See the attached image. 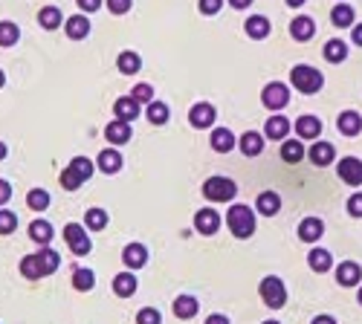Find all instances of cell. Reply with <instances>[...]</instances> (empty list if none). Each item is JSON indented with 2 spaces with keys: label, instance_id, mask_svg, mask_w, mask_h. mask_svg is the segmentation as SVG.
Instances as JSON below:
<instances>
[{
  "label": "cell",
  "instance_id": "obj_1",
  "mask_svg": "<svg viewBox=\"0 0 362 324\" xmlns=\"http://www.w3.org/2000/svg\"><path fill=\"white\" fill-rule=\"evenodd\" d=\"M226 226L232 229V235L235 237H252V232H255V215H252V208H246V206H232L226 212Z\"/></svg>",
  "mask_w": 362,
  "mask_h": 324
},
{
  "label": "cell",
  "instance_id": "obj_2",
  "mask_svg": "<svg viewBox=\"0 0 362 324\" xmlns=\"http://www.w3.org/2000/svg\"><path fill=\"white\" fill-rule=\"evenodd\" d=\"M290 81H293V87L299 90V93H319L322 90V84H325V78H322V73L319 70H313V67H307V64H299V67H293L290 70Z\"/></svg>",
  "mask_w": 362,
  "mask_h": 324
},
{
  "label": "cell",
  "instance_id": "obj_3",
  "mask_svg": "<svg viewBox=\"0 0 362 324\" xmlns=\"http://www.w3.org/2000/svg\"><path fill=\"white\" fill-rule=\"evenodd\" d=\"M238 194V186L229 177H209L203 183V197L212 203H229Z\"/></svg>",
  "mask_w": 362,
  "mask_h": 324
},
{
  "label": "cell",
  "instance_id": "obj_4",
  "mask_svg": "<svg viewBox=\"0 0 362 324\" xmlns=\"http://www.w3.org/2000/svg\"><path fill=\"white\" fill-rule=\"evenodd\" d=\"M258 293H261V298H264V304H267V307H273V310H278V307H284V301H287V289H284L282 278H275V275H270V278L261 281Z\"/></svg>",
  "mask_w": 362,
  "mask_h": 324
},
{
  "label": "cell",
  "instance_id": "obj_5",
  "mask_svg": "<svg viewBox=\"0 0 362 324\" xmlns=\"http://www.w3.org/2000/svg\"><path fill=\"white\" fill-rule=\"evenodd\" d=\"M261 102H264L267 110H282V107L290 102L287 84H282V81H273V84H267L264 93H261Z\"/></svg>",
  "mask_w": 362,
  "mask_h": 324
},
{
  "label": "cell",
  "instance_id": "obj_6",
  "mask_svg": "<svg viewBox=\"0 0 362 324\" xmlns=\"http://www.w3.org/2000/svg\"><path fill=\"white\" fill-rule=\"evenodd\" d=\"M64 240L70 243L73 255H87L90 252V237H87V232L81 229L78 223H67V226H64Z\"/></svg>",
  "mask_w": 362,
  "mask_h": 324
},
{
  "label": "cell",
  "instance_id": "obj_7",
  "mask_svg": "<svg viewBox=\"0 0 362 324\" xmlns=\"http://www.w3.org/2000/svg\"><path fill=\"white\" fill-rule=\"evenodd\" d=\"M339 180L348 186H362V162L356 156L339 159Z\"/></svg>",
  "mask_w": 362,
  "mask_h": 324
},
{
  "label": "cell",
  "instance_id": "obj_8",
  "mask_svg": "<svg viewBox=\"0 0 362 324\" xmlns=\"http://www.w3.org/2000/svg\"><path fill=\"white\" fill-rule=\"evenodd\" d=\"M218 226H221V215L215 208H200V212L194 215V229L200 235H215Z\"/></svg>",
  "mask_w": 362,
  "mask_h": 324
},
{
  "label": "cell",
  "instance_id": "obj_9",
  "mask_svg": "<svg viewBox=\"0 0 362 324\" xmlns=\"http://www.w3.org/2000/svg\"><path fill=\"white\" fill-rule=\"evenodd\" d=\"M255 208L264 217H275L278 212H282V197H278L275 191H261L258 200H255Z\"/></svg>",
  "mask_w": 362,
  "mask_h": 324
},
{
  "label": "cell",
  "instance_id": "obj_10",
  "mask_svg": "<svg viewBox=\"0 0 362 324\" xmlns=\"http://www.w3.org/2000/svg\"><path fill=\"white\" fill-rule=\"evenodd\" d=\"M189 122H191L194 127H212V125H215V107L206 105V102L194 105L191 113H189Z\"/></svg>",
  "mask_w": 362,
  "mask_h": 324
},
{
  "label": "cell",
  "instance_id": "obj_11",
  "mask_svg": "<svg viewBox=\"0 0 362 324\" xmlns=\"http://www.w3.org/2000/svg\"><path fill=\"white\" fill-rule=\"evenodd\" d=\"M322 235H325V223H322L319 217H304V220L299 223V237H302L304 243H316Z\"/></svg>",
  "mask_w": 362,
  "mask_h": 324
},
{
  "label": "cell",
  "instance_id": "obj_12",
  "mask_svg": "<svg viewBox=\"0 0 362 324\" xmlns=\"http://www.w3.org/2000/svg\"><path fill=\"white\" fill-rule=\"evenodd\" d=\"M336 127H339V134H345V136H356L362 131V116H359V113H354V110H345V113H339Z\"/></svg>",
  "mask_w": 362,
  "mask_h": 324
},
{
  "label": "cell",
  "instance_id": "obj_13",
  "mask_svg": "<svg viewBox=\"0 0 362 324\" xmlns=\"http://www.w3.org/2000/svg\"><path fill=\"white\" fill-rule=\"evenodd\" d=\"M113 113H117V119H122V122H134L139 116V102L134 96H125V99L113 105Z\"/></svg>",
  "mask_w": 362,
  "mask_h": 324
},
{
  "label": "cell",
  "instance_id": "obj_14",
  "mask_svg": "<svg viewBox=\"0 0 362 324\" xmlns=\"http://www.w3.org/2000/svg\"><path fill=\"white\" fill-rule=\"evenodd\" d=\"M295 134H299L302 139H319L322 122L316 116H299V119H295Z\"/></svg>",
  "mask_w": 362,
  "mask_h": 324
},
{
  "label": "cell",
  "instance_id": "obj_15",
  "mask_svg": "<svg viewBox=\"0 0 362 324\" xmlns=\"http://www.w3.org/2000/svg\"><path fill=\"white\" fill-rule=\"evenodd\" d=\"M122 261L130 269H139V267L148 264V249L142 246V243H130V246H125V252H122Z\"/></svg>",
  "mask_w": 362,
  "mask_h": 324
},
{
  "label": "cell",
  "instance_id": "obj_16",
  "mask_svg": "<svg viewBox=\"0 0 362 324\" xmlns=\"http://www.w3.org/2000/svg\"><path fill=\"white\" fill-rule=\"evenodd\" d=\"M359 278H362V269H359V264H354V261H345V264H339V269H336V281H339L342 287H356V284H359Z\"/></svg>",
  "mask_w": 362,
  "mask_h": 324
},
{
  "label": "cell",
  "instance_id": "obj_17",
  "mask_svg": "<svg viewBox=\"0 0 362 324\" xmlns=\"http://www.w3.org/2000/svg\"><path fill=\"white\" fill-rule=\"evenodd\" d=\"M307 156H310V162H313V165H319V168L331 165V162H334V145H327V142H313V148L307 151Z\"/></svg>",
  "mask_w": 362,
  "mask_h": 324
},
{
  "label": "cell",
  "instance_id": "obj_18",
  "mask_svg": "<svg viewBox=\"0 0 362 324\" xmlns=\"http://www.w3.org/2000/svg\"><path fill=\"white\" fill-rule=\"evenodd\" d=\"M105 136H107V142H113V145L130 142V122H122V119L110 122V125L105 127Z\"/></svg>",
  "mask_w": 362,
  "mask_h": 324
},
{
  "label": "cell",
  "instance_id": "obj_19",
  "mask_svg": "<svg viewBox=\"0 0 362 324\" xmlns=\"http://www.w3.org/2000/svg\"><path fill=\"white\" fill-rule=\"evenodd\" d=\"M313 32H316V24L307 18V15H302V18H293V24H290V35L295 38V41H310L313 38Z\"/></svg>",
  "mask_w": 362,
  "mask_h": 324
},
{
  "label": "cell",
  "instance_id": "obj_20",
  "mask_svg": "<svg viewBox=\"0 0 362 324\" xmlns=\"http://www.w3.org/2000/svg\"><path fill=\"white\" fill-rule=\"evenodd\" d=\"M64 29H67V35H70L73 41H81V38L90 35V21L85 18V15H73V18L64 24Z\"/></svg>",
  "mask_w": 362,
  "mask_h": 324
},
{
  "label": "cell",
  "instance_id": "obj_21",
  "mask_svg": "<svg viewBox=\"0 0 362 324\" xmlns=\"http://www.w3.org/2000/svg\"><path fill=\"white\" fill-rule=\"evenodd\" d=\"M113 293L122 296V298H130L137 293V278L130 272H119L117 278H113Z\"/></svg>",
  "mask_w": 362,
  "mask_h": 324
},
{
  "label": "cell",
  "instance_id": "obj_22",
  "mask_svg": "<svg viewBox=\"0 0 362 324\" xmlns=\"http://www.w3.org/2000/svg\"><path fill=\"white\" fill-rule=\"evenodd\" d=\"M238 145H241L243 156H258L261 151H264V136L255 134V131H250V134H243V136H241Z\"/></svg>",
  "mask_w": 362,
  "mask_h": 324
},
{
  "label": "cell",
  "instance_id": "obj_23",
  "mask_svg": "<svg viewBox=\"0 0 362 324\" xmlns=\"http://www.w3.org/2000/svg\"><path fill=\"white\" fill-rule=\"evenodd\" d=\"M98 168H102L105 174H117L122 168V154L119 151H113V148H105L102 154H98Z\"/></svg>",
  "mask_w": 362,
  "mask_h": 324
},
{
  "label": "cell",
  "instance_id": "obj_24",
  "mask_svg": "<svg viewBox=\"0 0 362 324\" xmlns=\"http://www.w3.org/2000/svg\"><path fill=\"white\" fill-rule=\"evenodd\" d=\"M212 148L218 154H229L235 148V136L232 131H226V127H218V131H212Z\"/></svg>",
  "mask_w": 362,
  "mask_h": 324
},
{
  "label": "cell",
  "instance_id": "obj_25",
  "mask_svg": "<svg viewBox=\"0 0 362 324\" xmlns=\"http://www.w3.org/2000/svg\"><path fill=\"white\" fill-rule=\"evenodd\" d=\"M307 264H310V269H313V272H327L334 267V258H331V252H327V249H313L307 255Z\"/></svg>",
  "mask_w": 362,
  "mask_h": 324
},
{
  "label": "cell",
  "instance_id": "obj_26",
  "mask_svg": "<svg viewBox=\"0 0 362 324\" xmlns=\"http://www.w3.org/2000/svg\"><path fill=\"white\" fill-rule=\"evenodd\" d=\"M246 35L261 41V38H267L270 35V21L267 18H261V15H252L250 21H246Z\"/></svg>",
  "mask_w": 362,
  "mask_h": 324
},
{
  "label": "cell",
  "instance_id": "obj_27",
  "mask_svg": "<svg viewBox=\"0 0 362 324\" xmlns=\"http://www.w3.org/2000/svg\"><path fill=\"white\" fill-rule=\"evenodd\" d=\"M53 235L55 232H53V226H49L46 220H35V223L29 226V237L35 240V243H41V246H46V243L53 240Z\"/></svg>",
  "mask_w": 362,
  "mask_h": 324
},
{
  "label": "cell",
  "instance_id": "obj_28",
  "mask_svg": "<svg viewBox=\"0 0 362 324\" xmlns=\"http://www.w3.org/2000/svg\"><path fill=\"white\" fill-rule=\"evenodd\" d=\"M287 131H290V122H287L284 116H270V119H267V127H264L267 139H284Z\"/></svg>",
  "mask_w": 362,
  "mask_h": 324
},
{
  "label": "cell",
  "instance_id": "obj_29",
  "mask_svg": "<svg viewBox=\"0 0 362 324\" xmlns=\"http://www.w3.org/2000/svg\"><path fill=\"white\" fill-rule=\"evenodd\" d=\"M61 21H64V18H61V9H55V6H44L41 15H38V24H41L44 29H49V32L58 29Z\"/></svg>",
  "mask_w": 362,
  "mask_h": 324
},
{
  "label": "cell",
  "instance_id": "obj_30",
  "mask_svg": "<svg viewBox=\"0 0 362 324\" xmlns=\"http://www.w3.org/2000/svg\"><path fill=\"white\" fill-rule=\"evenodd\" d=\"M117 67H119V73H125V75H134V73H139V67H142V58H139L137 53H122V55L117 58Z\"/></svg>",
  "mask_w": 362,
  "mask_h": 324
},
{
  "label": "cell",
  "instance_id": "obj_31",
  "mask_svg": "<svg viewBox=\"0 0 362 324\" xmlns=\"http://www.w3.org/2000/svg\"><path fill=\"white\" fill-rule=\"evenodd\" d=\"M325 58L331 64L345 61V58H348V44H345V41H327L325 44Z\"/></svg>",
  "mask_w": 362,
  "mask_h": 324
},
{
  "label": "cell",
  "instance_id": "obj_32",
  "mask_svg": "<svg viewBox=\"0 0 362 324\" xmlns=\"http://www.w3.org/2000/svg\"><path fill=\"white\" fill-rule=\"evenodd\" d=\"M331 21H334V26H339V29H345V26H354V9H351V6H345V3L334 6V12H331Z\"/></svg>",
  "mask_w": 362,
  "mask_h": 324
},
{
  "label": "cell",
  "instance_id": "obj_33",
  "mask_svg": "<svg viewBox=\"0 0 362 324\" xmlns=\"http://www.w3.org/2000/svg\"><path fill=\"white\" fill-rule=\"evenodd\" d=\"M21 272H24V278H44V269H41V261H38V255H26L24 261H21Z\"/></svg>",
  "mask_w": 362,
  "mask_h": 324
},
{
  "label": "cell",
  "instance_id": "obj_34",
  "mask_svg": "<svg viewBox=\"0 0 362 324\" xmlns=\"http://www.w3.org/2000/svg\"><path fill=\"white\" fill-rule=\"evenodd\" d=\"M304 156V145L299 142V139H287L284 145H282V159L284 162H299Z\"/></svg>",
  "mask_w": 362,
  "mask_h": 324
},
{
  "label": "cell",
  "instance_id": "obj_35",
  "mask_svg": "<svg viewBox=\"0 0 362 324\" xmlns=\"http://www.w3.org/2000/svg\"><path fill=\"white\" fill-rule=\"evenodd\" d=\"M197 313V301L191 298V296H180L177 301H174V316L177 318H191Z\"/></svg>",
  "mask_w": 362,
  "mask_h": 324
},
{
  "label": "cell",
  "instance_id": "obj_36",
  "mask_svg": "<svg viewBox=\"0 0 362 324\" xmlns=\"http://www.w3.org/2000/svg\"><path fill=\"white\" fill-rule=\"evenodd\" d=\"M145 116H148V122H151V125H166L169 122V107L162 102H151V105H148V110H145Z\"/></svg>",
  "mask_w": 362,
  "mask_h": 324
},
{
  "label": "cell",
  "instance_id": "obj_37",
  "mask_svg": "<svg viewBox=\"0 0 362 324\" xmlns=\"http://www.w3.org/2000/svg\"><path fill=\"white\" fill-rule=\"evenodd\" d=\"M18 38H21V29L15 26L12 21L0 24V46H15V44H18Z\"/></svg>",
  "mask_w": 362,
  "mask_h": 324
},
{
  "label": "cell",
  "instance_id": "obj_38",
  "mask_svg": "<svg viewBox=\"0 0 362 324\" xmlns=\"http://www.w3.org/2000/svg\"><path fill=\"white\" fill-rule=\"evenodd\" d=\"M26 206L35 208V212H44V208L49 206V194H46L44 188H32V191L26 194Z\"/></svg>",
  "mask_w": 362,
  "mask_h": 324
},
{
  "label": "cell",
  "instance_id": "obj_39",
  "mask_svg": "<svg viewBox=\"0 0 362 324\" xmlns=\"http://www.w3.org/2000/svg\"><path fill=\"white\" fill-rule=\"evenodd\" d=\"M38 261H41L44 275H49V272H55V269H58L61 258H58V252H53V249H41V252H38Z\"/></svg>",
  "mask_w": 362,
  "mask_h": 324
},
{
  "label": "cell",
  "instance_id": "obj_40",
  "mask_svg": "<svg viewBox=\"0 0 362 324\" xmlns=\"http://www.w3.org/2000/svg\"><path fill=\"white\" fill-rule=\"evenodd\" d=\"M85 223H87V229H93V232L105 229V226H107V212H105V208H90Z\"/></svg>",
  "mask_w": 362,
  "mask_h": 324
},
{
  "label": "cell",
  "instance_id": "obj_41",
  "mask_svg": "<svg viewBox=\"0 0 362 324\" xmlns=\"http://www.w3.org/2000/svg\"><path fill=\"white\" fill-rule=\"evenodd\" d=\"M96 278H93V272L90 269H76L73 272V287L81 289V293H87V289H93Z\"/></svg>",
  "mask_w": 362,
  "mask_h": 324
},
{
  "label": "cell",
  "instance_id": "obj_42",
  "mask_svg": "<svg viewBox=\"0 0 362 324\" xmlns=\"http://www.w3.org/2000/svg\"><path fill=\"white\" fill-rule=\"evenodd\" d=\"M70 168L81 177V180H90V177H93V171H96V165H93V162L87 159V156H76L73 162H70Z\"/></svg>",
  "mask_w": 362,
  "mask_h": 324
},
{
  "label": "cell",
  "instance_id": "obj_43",
  "mask_svg": "<svg viewBox=\"0 0 362 324\" xmlns=\"http://www.w3.org/2000/svg\"><path fill=\"white\" fill-rule=\"evenodd\" d=\"M15 226H18V217H15V212H9V208H0V235L15 232Z\"/></svg>",
  "mask_w": 362,
  "mask_h": 324
},
{
  "label": "cell",
  "instance_id": "obj_44",
  "mask_svg": "<svg viewBox=\"0 0 362 324\" xmlns=\"http://www.w3.org/2000/svg\"><path fill=\"white\" fill-rule=\"evenodd\" d=\"M130 96H134L139 105H151L154 102V87L151 84H137L134 90H130Z\"/></svg>",
  "mask_w": 362,
  "mask_h": 324
},
{
  "label": "cell",
  "instance_id": "obj_45",
  "mask_svg": "<svg viewBox=\"0 0 362 324\" xmlns=\"http://www.w3.org/2000/svg\"><path fill=\"white\" fill-rule=\"evenodd\" d=\"M61 186L67 188V191H76L78 186H85V180H81L73 168H67V171H61Z\"/></svg>",
  "mask_w": 362,
  "mask_h": 324
},
{
  "label": "cell",
  "instance_id": "obj_46",
  "mask_svg": "<svg viewBox=\"0 0 362 324\" xmlns=\"http://www.w3.org/2000/svg\"><path fill=\"white\" fill-rule=\"evenodd\" d=\"M137 324H162V316L154 310V307H145V310L137 313Z\"/></svg>",
  "mask_w": 362,
  "mask_h": 324
},
{
  "label": "cell",
  "instance_id": "obj_47",
  "mask_svg": "<svg viewBox=\"0 0 362 324\" xmlns=\"http://www.w3.org/2000/svg\"><path fill=\"white\" fill-rule=\"evenodd\" d=\"M130 3H134V0H107V9L113 15H125V12H130Z\"/></svg>",
  "mask_w": 362,
  "mask_h": 324
},
{
  "label": "cell",
  "instance_id": "obj_48",
  "mask_svg": "<svg viewBox=\"0 0 362 324\" xmlns=\"http://www.w3.org/2000/svg\"><path fill=\"white\" fill-rule=\"evenodd\" d=\"M348 215L351 217H362V194H354L348 200Z\"/></svg>",
  "mask_w": 362,
  "mask_h": 324
},
{
  "label": "cell",
  "instance_id": "obj_49",
  "mask_svg": "<svg viewBox=\"0 0 362 324\" xmlns=\"http://www.w3.org/2000/svg\"><path fill=\"white\" fill-rule=\"evenodd\" d=\"M223 6V0H200V12L203 15H215Z\"/></svg>",
  "mask_w": 362,
  "mask_h": 324
},
{
  "label": "cell",
  "instance_id": "obj_50",
  "mask_svg": "<svg viewBox=\"0 0 362 324\" xmlns=\"http://www.w3.org/2000/svg\"><path fill=\"white\" fill-rule=\"evenodd\" d=\"M78 9H85V12H96V9H102V0H76Z\"/></svg>",
  "mask_w": 362,
  "mask_h": 324
},
{
  "label": "cell",
  "instance_id": "obj_51",
  "mask_svg": "<svg viewBox=\"0 0 362 324\" xmlns=\"http://www.w3.org/2000/svg\"><path fill=\"white\" fill-rule=\"evenodd\" d=\"M9 197H12V186L6 180H0V206L9 203Z\"/></svg>",
  "mask_w": 362,
  "mask_h": 324
},
{
  "label": "cell",
  "instance_id": "obj_52",
  "mask_svg": "<svg viewBox=\"0 0 362 324\" xmlns=\"http://www.w3.org/2000/svg\"><path fill=\"white\" fill-rule=\"evenodd\" d=\"M206 324H229V318H226V316H218V313H215V316H209V318H206Z\"/></svg>",
  "mask_w": 362,
  "mask_h": 324
},
{
  "label": "cell",
  "instance_id": "obj_53",
  "mask_svg": "<svg viewBox=\"0 0 362 324\" xmlns=\"http://www.w3.org/2000/svg\"><path fill=\"white\" fill-rule=\"evenodd\" d=\"M250 3H252V0H229V6H232V9H246Z\"/></svg>",
  "mask_w": 362,
  "mask_h": 324
},
{
  "label": "cell",
  "instance_id": "obj_54",
  "mask_svg": "<svg viewBox=\"0 0 362 324\" xmlns=\"http://www.w3.org/2000/svg\"><path fill=\"white\" fill-rule=\"evenodd\" d=\"M313 324H336V318L334 316H316Z\"/></svg>",
  "mask_w": 362,
  "mask_h": 324
},
{
  "label": "cell",
  "instance_id": "obj_55",
  "mask_svg": "<svg viewBox=\"0 0 362 324\" xmlns=\"http://www.w3.org/2000/svg\"><path fill=\"white\" fill-rule=\"evenodd\" d=\"M354 44H359V46H362V24H356V26H354Z\"/></svg>",
  "mask_w": 362,
  "mask_h": 324
},
{
  "label": "cell",
  "instance_id": "obj_56",
  "mask_svg": "<svg viewBox=\"0 0 362 324\" xmlns=\"http://www.w3.org/2000/svg\"><path fill=\"white\" fill-rule=\"evenodd\" d=\"M287 6H293V9H299V6H304V0H287Z\"/></svg>",
  "mask_w": 362,
  "mask_h": 324
},
{
  "label": "cell",
  "instance_id": "obj_57",
  "mask_svg": "<svg viewBox=\"0 0 362 324\" xmlns=\"http://www.w3.org/2000/svg\"><path fill=\"white\" fill-rule=\"evenodd\" d=\"M3 156H6V145H3V142H0V159H3Z\"/></svg>",
  "mask_w": 362,
  "mask_h": 324
},
{
  "label": "cell",
  "instance_id": "obj_58",
  "mask_svg": "<svg viewBox=\"0 0 362 324\" xmlns=\"http://www.w3.org/2000/svg\"><path fill=\"white\" fill-rule=\"evenodd\" d=\"M6 84V75H3V70H0V87H3Z\"/></svg>",
  "mask_w": 362,
  "mask_h": 324
},
{
  "label": "cell",
  "instance_id": "obj_59",
  "mask_svg": "<svg viewBox=\"0 0 362 324\" xmlns=\"http://www.w3.org/2000/svg\"><path fill=\"white\" fill-rule=\"evenodd\" d=\"M356 301H359V304H362V287H359V296H356Z\"/></svg>",
  "mask_w": 362,
  "mask_h": 324
},
{
  "label": "cell",
  "instance_id": "obj_60",
  "mask_svg": "<svg viewBox=\"0 0 362 324\" xmlns=\"http://www.w3.org/2000/svg\"><path fill=\"white\" fill-rule=\"evenodd\" d=\"M264 324H278V321H264Z\"/></svg>",
  "mask_w": 362,
  "mask_h": 324
}]
</instances>
